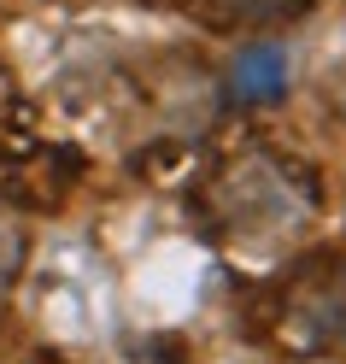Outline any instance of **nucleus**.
I'll list each match as a JSON object with an SVG mask.
<instances>
[{
	"label": "nucleus",
	"instance_id": "f03ea898",
	"mask_svg": "<svg viewBox=\"0 0 346 364\" xmlns=\"http://www.w3.org/2000/svg\"><path fill=\"white\" fill-rule=\"evenodd\" d=\"M229 18H247V24H270V18H293L306 12L311 0H217Z\"/></svg>",
	"mask_w": 346,
	"mask_h": 364
},
{
	"label": "nucleus",
	"instance_id": "7ed1b4c3",
	"mask_svg": "<svg viewBox=\"0 0 346 364\" xmlns=\"http://www.w3.org/2000/svg\"><path fill=\"white\" fill-rule=\"evenodd\" d=\"M323 100H329V112H340V118H346V59H335L329 65V71H323Z\"/></svg>",
	"mask_w": 346,
	"mask_h": 364
},
{
	"label": "nucleus",
	"instance_id": "f257e3e1",
	"mask_svg": "<svg viewBox=\"0 0 346 364\" xmlns=\"http://www.w3.org/2000/svg\"><path fill=\"white\" fill-rule=\"evenodd\" d=\"M282 82H288V65H282V53H276V48L241 53V65H235V88H241V95L270 100V95H282Z\"/></svg>",
	"mask_w": 346,
	"mask_h": 364
}]
</instances>
